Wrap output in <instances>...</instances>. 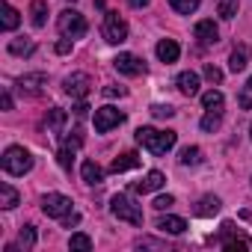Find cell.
<instances>
[{
  "label": "cell",
  "instance_id": "1",
  "mask_svg": "<svg viewBox=\"0 0 252 252\" xmlns=\"http://www.w3.org/2000/svg\"><path fill=\"white\" fill-rule=\"evenodd\" d=\"M175 131H158V128H137V143L152 155H166L175 146Z\"/></svg>",
  "mask_w": 252,
  "mask_h": 252
},
{
  "label": "cell",
  "instance_id": "2",
  "mask_svg": "<svg viewBox=\"0 0 252 252\" xmlns=\"http://www.w3.org/2000/svg\"><path fill=\"white\" fill-rule=\"evenodd\" d=\"M0 166H3L6 175H27L33 169V155L24 146H9L0 158Z\"/></svg>",
  "mask_w": 252,
  "mask_h": 252
},
{
  "label": "cell",
  "instance_id": "3",
  "mask_svg": "<svg viewBox=\"0 0 252 252\" xmlns=\"http://www.w3.org/2000/svg\"><path fill=\"white\" fill-rule=\"evenodd\" d=\"M110 211H113V217L122 220V222L143 225V208L134 205V199H131V196H125V193H116V196L110 199Z\"/></svg>",
  "mask_w": 252,
  "mask_h": 252
},
{
  "label": "cell",
  "instance_id": "4",
  "mask_svg": "<svg viewBox=\"0 0 252 252\" xmlns=\"http://www.w3.org/2000/svg\"><path fill=\"white\" fill-rule=\"evenodd\" d=\"M57 30L65 36V39H80L86 33V18L77 12V9H63L60 18H57Z\"/></svg>",
  "mask_w": 252,
  "mask_h": 252
},
{
  "label": "cell",
  "instance_id": "5",
  "mask_svg": "<svg viewBox=\"0 0 252 252\" xmlns=\"http://www.w3.org/2000/svg\"><path fill=\"white\" fill-rule=\"evenodd\" d=\"M92 122H95V131H98V134H107V131H113V128H119V125L125 122V113L107 104V107H98V110H95V116H92Z\"/></svg>",
  "mask_w": 252,
  "mask_h": 252
},
{
  "label": "cell",
  "instance_id": "6",
  "mask_svg": "<svg viewBox=\"0 0 252 252\" xmlns=\"http://www.w3.org/2000/svg\"><path fill=\"white\" fill-rule=\"evenodd\" d=\"M42 211H45V217H51V220H65V217L71 214V199L63 196V193H48V196L42 199Z\"/></svg>",
  "mask_w": 252,
  "mask_h": 252
},
{
  "label": "cell",
  "instance_id": "7",
  "mask_svg": "<svg viewBox=\"0 0 252 252\" xmlns=\"http://www.w3.org/2000/svg\"><path fill=\"white\" fill-rule=\"evenodd\" d=\"M104 39L110 45H122L125 39H128V24H125V18L119 12H107L104 15Z\"/></svg>",
  "mask_w": 252,
  "mask_h": 252
},
{
  "label": "cell",
  "instance_id": "8",
  "mask_svg": "<svg viewBox=\"0 0 252 252\" xmlns=\"http://www.w3.org/2000/svg\"><path fill=\"white\" fill-rule=\"evenodd\" d=\"M89 89H92V77L89 74H83V71H74V74H68L65 80H63V92L65 95H71V98H86L89 95Z\"/></svg>",
  "mask_w": 252,
  "mask_h": 252
},
{
  "label": "cell",
  "instance_id": "9",
  "mask_svg": "<svg viewBox=\"0 0 252 252\" xmlns=\"http://www.w3.org/2000/svg\"><path fill=\"white\" fill-rule=\"evenodd\" d=\"M113 68H116L119 74H125V77H140V74L146 71V63H143L140 57H134V54H119V57L113 60Z\"/></svg>",
  "mask_w": 252,
  "mask_h": 252
},
{
  "label": "cell",
  "instance_id": "10",
  "mask_svg": "<svg viewBox=\"0 0 252 252\" xmlns=\"http://www.w3.org/2000/svg\"><path fill=\"white\" fill-rule=\"evenodd\" d=\"M45 86H48V77H45L42 71L18 77V92H21V95H27V98H36V95H42V92H45Z\"/></svg>",
  "mask_w": 252,
  "mask_h": 252
},
{
  "label": "cell",
  "instance_id": "11",
  "mask_svg": "<svg viewBox=\"0 0 252 252\" xmlns=\"http://www.w3.org/2000/svg\"><path fill=\"white\" fill-rule=\"evenodd\" d=\"M155 51H158V60L166 63V65H169V63H178V57H181V48H178L175 39H160Z\"/></svg>",
  "mask_w": 252,
  "mask_h": 252
},
{
  "label": "cell",
  "instance_id": "12",
  "mask_svg": "<svg viewBox=\"0 0 252 252\" xmlns=\"http://www.w3.org/2000/svg\"><path fill=\"white\" fill-rule=\"evenodd\" d=\"M163 181H166V178H163V172L152 169L143 181H134V187H131V190H134V193H155V190H160V187H163Z\"/></svg>",
  "mask_w": 252,
  "mask_h": 252
},
{
  "label": "cell",
  "instance_id": "13",
  "mask_svg": "<svg viewBox=\"0 0 252 252\" xmlns=\"http://www.w3.org/2000/svg\"><path fill=\"white\" fill-rule=\"evenodd\" d=\"M193 33H196V39H199L202 45H214V42L220 39V30H217V24H214L211 18H205V21H199Z\"/></svg>",
  "mask_w": 252,
  "mask_h": 252
},
{
  "label": "cell",
  "instance_id": "14",
  "mask_svg": "<svg viewBox=\"0 0 252 252\" xmlns=\"http://www.w3.org/2000/svg\"><path fill=\"white\" fill-rule=\"evenodd\" d=\"M175 83H178V92H181V95H187V98L199 95V74H196V71H181Z\"/></svg>",
  "mask_w": 252,
  "mask_h": 252
},
{
  "label": "cell",
  "instance_id": "15",
  "mask_svg": "<svg viewBox=\"0 0 252 252\" xmlns=\"http://www.w3.org/2000/svg\"><path fill=\"white\" fill-rule=\"evenodd\" d=\"M249 54H252L249 45H237V48L231 51V57H228V71H234V74L243 71V68L249 65Z\"/></svg>",
  "mask_w": 252,
  "mask_h": 252
},
{
  "label": "cell",
  "instance_id": "16",
  "mask_svg": "<svg viewBox=\"0 0 252 252\" xmlns=\"http://www.w3.org/2000/svg\"><path fill=\"white\" fill-rule=\"evenodd\" d=\"M134 166H140V155H134V152H125V155H119L113 163H110V172H128V169H134Z\"/></svg>",
  "mask_w": 252,
  "mask_h": 252
},
{
  "label": "cell",
  "instance_id": "17",
  "mask_svg": "<svg viewBox=\"0 0 252 252\" xmlns=\"http://www.w3.org/2000/svg\"><path fill=\"white\" fill-rule=\"evenodd\" d=\"M80 175H83V181H86V184H92V187H98V184L104 181V169H101L95 160H83Z\"/></svg>",
  "mask_w": 252,
  "mask_h": 252
},
{
  "label": "cell",
  "instance_id": "18",
  "mask_svg": "<svg viewBox=\"0 0 252 252\" xmlns=\"http://www.w3.org/2000/svg\"><path fill=\"white\" fill-rule=\"evenodd\" d=\"M45 125H48V131H54L57 137H63V128H65V110H60V107H51V110H48V119H45Z\"/></svg>",
  "mask_w": 252,
  "mask_h": 252
},
{
  "label": "cell",
  "instance_id": "19",
  "mask_svg": "<svg viewBox=\"0 0 252 252\" xmlns=\"http://www.w3.org/2000/svg\"><path fill=\"white\" fill-rule=\"evenodd\" d=\"M158 228H160L163 234H184V231H187V222H184L181 217H160V220H158Z\"/></svg>",
  "mask_w": 252,
  "mask_h": 252
},
{
  "label": "cell",
  "instance_id": "20",
  "mask_svg": "<svg viewBox=\"0 0 252 252\" xmlns=\"http://www.w3.org/2000/svg\"><path fill=\"white\" fill-rule=\"evenodd\" d=\"M0 15H3V18H0V27H3V30H15V27H18V21H21L18 9H15V6H9V3L0 6Z\"/></svg>",
  "mask_w": 252,
  "mask_h": 252
},
{
  "label": "cell",
  "instance_id": "21",
  "mask_svg": "<svg viewBox=\"0 0 252 252\" xmlns=\"http://www.w3.org/2000/svg\"><path fill=\"white\" fill-rule=\"evenodd\" d=\"M220 199L217 196H202L199 199V205H196V217H214L217 211H220Z\"/></svg>",
  "mask_w": 252,
  "mask_h": 252
},
{
  "label": "cell",
  "instance_id": "22",
  "mask_svg": "<svg viewBox=\"0 0 252 252\" xmlns=\"http://www.w3.org/2000/svg\"><path fill=\"white\" fill-rule=\"evenodd\" d=\"M30 21H33V27H45V21H48V3L45 0H33L30 3Z\"/></svg>",
  "mask_w": 252,
  "mask_h": 252
},
{
  "label": "cell",
  "instance_id": "23",
  "mask_svg": "<svg viewBox=\"0 0 252 252\" xmlns=\"http://www.w3.org/2000/svg\"><path fill=\"white\" fill-rule=\"evenodd\" d=\"M18 205V190L12 184H0V208L3 211H12Z\"/></svg>",
  "mask_w": 252,
  "mask_h": 252
},
{
  "label": "cell",
  "instance_id": "24",
  "mask_svg": "<svg viewBox=\"0 0 252 252\" xmlns=\"http://www.w3.org/2000/svg\"><path fill=\"white\" fill-rule=\"evenodd\" d=\"M178 163H181V166H199V163H202V149H199V146H187V149H181Z\"/></svg>",
  "mask_w": 252,
  "mask_h": 252
},
{
  "label": "cell",
  "instance_id": "25",
  "mask_svg": "<svg viewBox=\"0 0 252 252\" xmlns=\"http://www.w3.org/2000/svg\"><path fill=\"white\" fill-rule=\"evenodd\" d=\"M33 51H36L33 39H12V42H9V54H12V57H30Z\"/></svg>",
  "mask_w": 252,
  "mask_h": 252
},
{
  "label": "cell",
  "instance_id": "26",
  "mask_svg": "<svg viewBox=\"0 0 252 252\" xmlns=\"http://www.w3.org/2000/svg\"><path fill=\"white\" fill-rule=\"evenodd\" d=\"M202 107H205V110H220V113H222V107H225V98H222V92H220V89H211V92H205V95H202Z\"/></svg>",
  "mask_w": 252,
  "mask_h": 252
},
{
  "label": "cell",
  "instance_id": "27",
  "mask_svg": "<svg viewBox=\"0 0 252 252\" xmlns=\"http://www.w3.org/2000/svg\"><path fill=\"white\" fill-rule=\"evenodd\" d=\"M68 249H71V252H89V249H92V237L83 234V231H77V234H71Z\"/></svg>",
  "mask_w": 252,
  "mask_h": 252
},
{
  "label": "cell",
  "instance_id": "28",
  "mask_svg": "<svg viewBox=\"0 0 252 252\" xmlns=\"http://www.w3.org/2000/svg\"><path fill=\"white\" fill-rule=\"evenodd\" d=\"M220 122H222V113H220V110H208V113L202 116V122H199V125H202V131H208V134H211V131H217V128H220Z\"/></svg>",
  "mask_w": 252,
  "mask_h": 252
},
{
  "label": "cell",
  "instance_id": "29",
  "mask_svg": "<svg viewBox=\"0 0 252 252\" xmlns=\"http://www.w3.org/2000/svg\"><path fill=\"white\" fill-rule=\"evenodd\" d=\"M74 146H68V143H63V149L57 152V163L63 166V169H71V163H74Z\"/></svg>",
  "mask_w": 252,
  "mask_h": 252
},
{
  "label": "cell",
  "instance_id": "30",
  "mask_svg": "<svg viewBox=\"0 0 252 252\" xmlns=\"http://www.w3.org/2000/svg\"><path fill=\"white\" fill-rule=\"evenodd\" d=\"M199 3H202V0H169V6L175 12H181V15H193L199 9Z\"/></svg>",
  "mask_w": 252,
  "mask_h": 252
},
{
  "label": "cell",
  "instance_id": "31",
  "mask_svg": "<svg viewBox=\"0 0 252 252\" xmlns=\"http://www.w3.org/2000/svg\"><path fill=\"white\" fill-rule=\"evenodd\" d=\"M18 246H21V249H33V246H36V228H33V225H24V228H21Z\"/></svg>",
  "mask_w": 252,
  "mask_h": 252
},
{
  "label": "cell",
  "instance_id": "32",
  "mask_svg": "<svg viewBox=\"0 0 252 252\" xmlns=\"http://www.w3.org/2000/svg\"><path fill=\"white\" fill-rule=\"evenodd\" d=\"M217 12H220L222 21H231V18L237 15V0H220V9H217Z\"/></svg>",
  "mask_w": 252,
  "mask_h": 252
},
{
  "label": "cell",
  "instance_id": "33",
  "mask_svg": "<svg viewBox=\"0 0 252 252\" xmlns=\"http://www.w3.org/2000/svg\"><path fill=\"white\" fill-rule=\"evenodd\" d=\"M152 116H155V119H172L175 110H172L169 104H152Z\"/></svg>",
  "mask_w": 252,
  "mask_h": 252
},
{
  "label": "cell",
  "instance_id": "34",
  "mask_svg": "<svg viewBox=\"0 0 252 252\" xmlns=\"http://www.w3.org/2000/svg\"><path fill=\"white\" fill-rule=\"evenodd\" d=\"M172 205H175V196H169V193H166V196H158V199H155V208H158V211H169Z\"/></svg>",
  "mask_w": 252,
  "mask_h": 252
},
{
  "label": "cell",
  "instance_id": "35",
  "mask_svg": "<svg viewBox=\"0 0 252 252\" xmlns=\"http://www.w3.org/2000/svg\"><path fill=\"white\" fill-rule=\"evenodd\" d=\"M137 249H166V243L152 240V237H143V240H137Z\"/></svg>",
  "mask_w": 252,
  "mask_h": 252
},
{
  "label": "cell",
  "instance_id": "36",
  "mask_svg": "<svg viewBox=\"0 0 252 252\" xmlns=\"http://www.w3.org/2000/svg\"><path fill=\"white\" fill-rule=\"evenodd\" d=\"M205 77H208L211 83H220V80H222V71H220L217 65H205Z\"/></svg>",
  "mask_w": 252,
  "mask_h": 252
},
{
  "label": "cell",
  "instance_id": "37",
  "mask_svg": "<svg viewBox=\"0 0 252 252\" xmlns=\"http://www.w3.org/2000/svg\"><path fill=\"white\" fill-rule=\"evenodd\" d=\"M65 143H68V146H74V149H80V146H83V131H80V128H74V131H71V137H65Z\"/></svg>",
  "mask_w": 252,
  "mask_h": 252
},
{
  "label": "cell",
  "instance_id": "38",
  "mask_svg": "<svg viewBox=\"0 0 252 252\" xmlns=\"http://www.w3.org/2000/svg\"><path fill=\"white\" fill-rule=\"evenodd\" d=\"M71 42H74V39H65V36H63V39L57 42V54H71Z\"/></svg>",
  "mask_w": 252,
  "mask_h": 252
},
{
  "label": "cell",
  "instance_id": "39",
  "mask_svg": "<svg viewBox=\"0 0 252 252\" xmlns=\"http://www.w3.org/2000/svg\"><path fill=\"white\" fill-rule=\"evenodd\" d=\"M104 95H107V98H122L125 89H122V86H104Z\"/></svg>",
  "mask_w": 252,
  "mask_h": 252
},
{
  "label": "cell",
  "instance_id": "40",
  "mask_svg": "<svg viewBox=\"0 0 252 252\" xmlns=\"http://www.w3.org/2000/svg\"><path fill=\"white\" fill-rule=\"evenodd\" d=\"M86 113H89V104H86V101L80 98V101H77V107H74V116H77V119H83Z\"/></svg>",
  "mask_w": 252,
  "mask_h": 252
},
{
  "label": "cell",
  "instance_id": "41",
  "mask_svg": "<svg viewBox=\"0 0 252 252\" xmlns=\"http://www.w3.org/2000/svg\"><path fill=\"white\" fill-rule=\"evenodd\" d=\"M0 104H3V110H12V95L3 89V95H0Z\"/></svg>",
  "mask_w": 252,
  "mask_h": 252
},
{
  "label": "cell",
  "instance_id": "42",
  "mask_svg": "<svg viewBox=\"0 0 252 252\" xmlns=\"http://www.w3.org/2000/svg\"><path fill=\"white\" fill-rule=\"evenodd\" d=\"M63 222H65V225H68V228H71V225H77V222H80V217H77V214H68V217H65V220H63Z\"/></svg>",
  "mask_w": 252,
  "mask_h": 252
},
{
  "label": "cell",
  "instance_id": "43",
  "mask_svg": "<svg viewBox=\"0 0 252 252\" xmlns=\"http://www.w3.org/2000/svg\"><path fill=\"white\" fill-rule=\"evenodd\" d=\"M128 3H131L134 9H143V6H149V3H152V0H128Z\"/></svg>",
  "mask_w": 252,
  "mask_h": 252
},
{
  "label": "cell",
  "instance_id": "44",
  "mask_svg": "<svg viewBox=\"0 0 252 252\" xmlns=\"http://www.w3.org/2000/svg\"><path fill=\"white\" fill-rule=\"evenodd\" d=\"M240 104H243L246 110H252V98H249V95H240Z\"/></svg>",
  "mask_w": 252,
  "mask_h": 252
},
{
  "label": "cell",
  "instance_id": "45",
  "mask_svg": "<svg viewBox=\"0 0 252 252\" xmlns=\"http://www.w3.org/2000/svg\"><path fill=\"white\" fill-rule=\"evenodd\" d=\"M246 89H249V92H252V77H249V83H246Z\"/></svg>",
  "mask_w": 252,
  "mask_h": 252
},
{
  "label": "cell",
  "instance_id": "46",
  "mask_svg": "<svg viewBox=\"0 0 252 252\" xmlns=\"http://www.w3.org/2000/svg\"><path fill=\"white\" fill-rule=\"evenodd\" d=\"M249 137H252V125H249Z\"/></svg>",
  "mask_w": 252,
  "mask_h": 252
},
{
  "label": "cell",
  "instance_id": "47",
  "mask_svg": "<svg viewBox=\"0 0 252 252\" xmlns=\"http://www.w3.org/2000/svg\"><path fill=\"white\" fill-rule=\"evenodd\" d=\"M71 3H74V0H71Z\"/></svg>",
  "mask_w": 252,
  "mask_h": 252
}]
</instances>
